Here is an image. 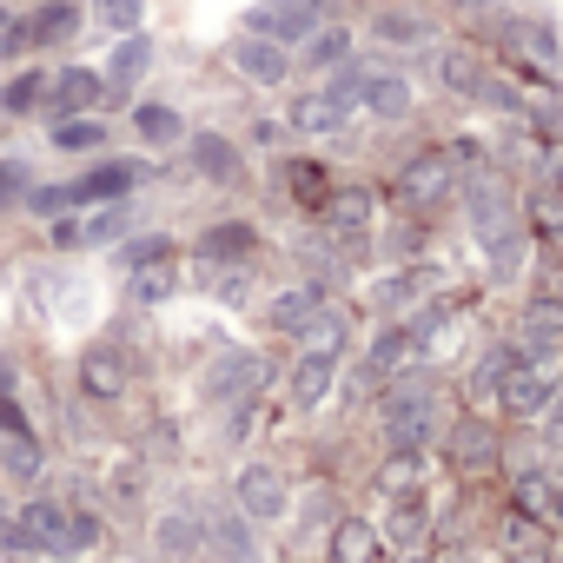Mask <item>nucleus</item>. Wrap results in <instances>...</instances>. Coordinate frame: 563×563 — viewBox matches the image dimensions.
<instances>
[{
	"mask_svg": "<svg viewBox=\"0 0 563 563\" xmlns=\"http://www.w3.org/2000/svg\"><path fill=\"white\" fill-rule=\"evenodd\" d=\"M385 444L391 451H424L431 444V385L424 378L391 385V398H385Z\"/></svg>",
	"mask_w": 563,
	"mask_h": 563,
	"instance_id": "nucleus-3",
	"label": "nucleus"
},
{
	"mask_svg": "<svg viewBox=\"0 0 563 563\" xmlns=\"http://www.w3.org/2000/svg\"><path fill=\"white\" fill-rule=\"evenodd\" d=\"M252 245H258V232L239 225V219H225V225H212V232L199 239V258H206V265H239Z\"/></svg>",
	"mask_w": 563,
	"mask_h": 563,
	"instance_id": "nucleus-23",
	"label": "nucleus"
},
{
	"mask_svg": "<svg viewBox=\"0 0 563 563\" xmlns=\"http://www.w3.org/2000/svg\"><path fill=\"white\" fill-rule=\"evenodd\" d=\"M265 378H272V365H265L258 352H219V365L206 372V398H219V405H245L252 391H265Z\"/></svg>",
	"mask_w": 563,
	"mask_h": 563,
	"instance_id": "nucleus-4",
	"label": "nucleus"
},
{
	"mask_svg": "<svg viewBox=\"0 0 563 563\" xmlns=\"http://www.w3.org/2000/svg\"><path fill=\"white\" fill-rule=\"evenodd\" d=\"M239 510H245L252 523L286 517V477H278L272 464H252V471H239Z\"/></svg>",
	"mask_w": 563,
	"mask_h": 563,
	"instance_id": "nucleus-11",
	"label": "nucleus"
},
{
	"mask_svg": "<svg viewBox=\"0 0 563 563\" xmlns=\"http://www.w3.org/2000/svg\"><path fill=\"white\" fill-rule=\"evenodd\" d=\"M451 457H457V471H490V464H497V438L471 418V424L451 431Z\"/></svg>",
	"mask_w": 563,
	"mask_h": 563,
	"instance_id": "nucleus-27",
	"label": "nucleus"
},
{
	"mask_svg": "<svg viewBox=\"0 0 563 563\" xmlns=\"http://www.w3.org/2000/svg\"><path fill=\"white\" fill-rule=\"evenodd\" d=\"M27 206H34L41 219H54V212L74 206V186H27Z\"/></svg>",
	"mask_w": 563,
	"mask_h": 563,
	"instance_id": "nucleus-42",
	"label": "nucleus"
},
{
	"mask_svg": "<svg viewBox=\"0 0 563 563\" xmlns=\"http://www.w3.org/2000/svg\"><path fill=\"white\" fill-rule=\"evenodd\" d=\"M173 286H179V265H173V252L126 265V299H133V306H166V299H173Z\"/></svg>",
	"mask_w": 563,
	"mask_h": 563,
	"instance_id": "nucleus-14",
	"label": "nucleus"
},
{
	"mask_svg": "<svg viewBox=\"0 0 563 563\" xmlns=\"http://www.w3.org/2000/svg\"><path fill=\"white\" fill-rule=\"evenodd\" d=\"M286 186H292L299 206H325V192H332V179H325L319 159H286Z\"/></svg>",
	"mask_w": 563,
	"mask_h": 563,
	"instance_id": "nucleus-30",
	"label": "nucleus"
},
{
	"mask_svg": "<svg viewBox=\"0 0 563 563\" xmlns=\"http://www.w3.org/2000/svg\"><path fill=\"white\" fill-rule=\"evenodd\" d=\"M325 8H332V0H265V8L252 14V34H265V41H306L312 27H325Z\"/></svg>",
	"mask_w": 563,
	"mask_h": 563,
	"instance_id": "nucleus-6",
	"label": "nucleus"
},
{
	"mask_svg": "<svg viewBox=\"0 0 563 563\" xmlns=\"http://www.w3.org/2000/svg\"><path fill=\"white\" fill-rule=\"evenodd\" d=\"M556 398H563V365H550V358H523V352H517V365H510L497 405H504L510 418H543V411H556Z\"/></svg>",
	"mask_w": 563,
	"mask_h": 563,
	"instance_id": "nucleus-1",
	"label": "nucleus"
},
{
	"mask_svg": "<svg viewBox=\"0 0 563 563\" xmlns=\"http://www.w3.org/2000/svg\"><path fill=\"white\" fill-rule=\"evenodd\" d=\"M100 140H107L100 120H80V113H74V120H54V146H60V153H93Z\"/></svg>",
	"mask_w": 563,
	"mask_h": 563,
	"instance_id": "nucleus-34",
	"label": "nucleus"
},
{
	"mask_svg": "<svg viewBox=\"0 0 563 563\" xmlns=\"http://www.w3.org/2000/svg\"><path fill=\"white\" fill-rule=\"evenodd\" d=\"M21 27H27V47H60V41L80 34V8L74 0H47V8L34 21H21Z\"/></svg>",
	"mask_w": 563,
	"mask_h": 563,
	"instance_id": "nucleus-19",
	"label": "nucleus"
},
{
	"mask_svg": "<svg viewBox=\"0 0 563 563\" xmlns=\"http://www.w3.org/2000/svg\"><path fill=\"white\" fill-rule=\"evenodd\" d=\"M299 339H306V352H345V319L339 312H319Z\"/></svg>",
	"mask_w": 563,
	"mask_h": 563,
	"instance_id": "nucleus-39",
	"label": "nucleus"
},
{
	"mask_svg": "<svg viewBox=\"0 0 563 563\" xmlns=\"http://www.w3.org/2000/svg\"><path fill=\"white\" fill-rule=\"evenodd\" d=\"M206 537H212V550H225L232 563H258V537L245 530V510H219V517L206 523Z\"/></svg>",
	"mask_w": 563,
	"mask_h": 563,
	"instance_id": "nucleus-24",
	"label": "nucleus"
},
{
	"mask_svg": "<svg viewBox=\"0 0 563 563\" xmlns=\"http://www.w3.org/2000/svg\"><path fill=\"white\" fill-rule=\"evenodd\" d=\"M332 385H339V352H306L299 358V372H292V405H325L332 398Z\"/></svg>",
	"mask_w": 563,
	"mask_h": 563,
	"instance_id": "nucleus-17",
	"label": "nucleus"
},
{
	"mask_svg": "<svg viewBox=\"0 0 563 563\" xmlns=\"http://www.w3.org/2000/svg\"><path fill=\"white\" fill-rule=\"evenodd\" d=\"M80 391H87V398H100V405H113V398L126 391V358H120L113 345L80 352Z\"/></svg>",
	"mask_w": 563,
	"mask_h": 563,
	"instance_id": "nucleus-15",
	"label": "nucleus"
},
{
	"mask_svg": "<svg viewBox=\"0 0 563 563\" xmlns=\"http://www.w3.org/2000/svg\"><path fill=\"white\" fill-rule=\"evenodd\" d=\"M352 93L345 87H325V93H299V107H292V126L306 133V140H325V133H345V120H352Z\"/></svg>",
	"mask_w": 563,
	"mask_h": 563,
	"instance_id": "nucleus-7",
	"label": "nucleus"
},
{
	"mask_svg": "<svg viewBox=\"0 0 563 563\" xmlns=\"http://www.w3.org/2000/svg\"><path fill=\"white\" fill-rule=\"evenodd\" d=\"M438 80H444L451 93H464V100H477V93L490 87V74H484V60H477L471 47H451V54L438 60Z\"/></svg>",
	"mask_w": 563,
	"mask_h": 563,
	"instance_id": "nucleus-25",
	"label": "nucleus"
},
{
	"mask_svg": "<svg viewBox=\"0 0 563 563\" xmlns=\"http://www.w3.org/2000/svg\"><path fill=\"white\" fill-rule=\"evenodd\" d=\"M418 477H424V457H418V451H391V464L378 471V490H391V497H405V490H411Z\"/></svg>",
	"mask_w": 563,
	"mask_h": 563,
	"instance_id": "nucleus-38",
	"label": "nucleus"
},
{
	"mask_svg": "<svg viewBox=\"0 0 563 563\" xmlns=\"http://www.w3.org/2000/svg\"><path fill=\"white\" fill-rule=\"evenodd\" d=\"M21 523H27L34 550H47V556H74V550H87V543H93V530H100L87 510H67V504H54V497L27 504V510H21Z\"/></svg>",
	"mask_w": 563,
	"mask_h": 563,
	"instance_id": "nucleus-2",
	"label": "nucleus"
},
{
	"mask_svg": "<svg viewBox=\"0 0 563 563\" xmlns=\"http://www.w3.org/2000/svg\"><path fill=\"white\" fill-rule=\"evenodd\" d=\"M391 537H398V543H418V537H424V517H418V504H398V510H391Z\"/></svg>",
	"mask_w": 563,
	"mask_h": 563,
	"instance_id": "nucleus-43",
	"label": "nucleus"
},
{
	"mask_svg": "<svg viewBox=\"0 0 563 563\" xmlns=\"http://www.w3.org/2000/svg\"><path fill=\"white\" fill-rule=\"evenodd\" d=\"M550 517H556V523H563V490H556V510H550Z\"/></svg>",
	"mask_w": 563,
	"mask_h": 563,
	"instance_id": "nucleus-47",
	"label": "nucleus"
},
{
	"mask_svg": "<svg viewBox=\"0 0 563 563\" xmlns=\"http://www.w3.org/2000/svg\"><path fill=\"white\" fill-rule=\"evenodd\" d=\"M0 471H8V477H41V444H34V431H0Z\"/></svg>",
	"mask_w": 563,
	"mask_h": 563,
	"instance_id": "nucleus-29",
	"label": "nucleus"
},
{
	"mask_svg": "<svg viewBox=\"0 0 563 563\" xmlns=\"http://www.w3.org/2000/svg\"><path fill=\"white\" fill-rule=\"evenodd\" d=\"M93 8H100V21H107L113 34H133L140 14H146V0H93Z\"/></svg>",
	"mask_w": 563,
	"mask_h": 563,
	"instance_id": "nucleus-41",
	"label": "nucleus"
},
{
	"mask_svg": "<svg viewBox=\"0 0 563 563\" xmlns=\"http://www.w3.org/2000/svg\"><path fill=\"white\" fill-rule=\"evenodd\" d=\"M411 345H418V332L411 325H385L378 339H372V352H365V365H372V378H391L405 358H411Z\"/></svg>",
	"mask_w": 563,
	"mask_h": 563,
	"instance_id": "nucleus-26",
	"label": "nucleus"
},
{
	"mask_svg": "<svg viewBox=\"0 0 563 563\" xmlns=\"http://www.w3.org/2000/svg\"><path fill=\"white\" fill-rule=\"evenodd\" d=\"M398 192H405V206H438V199H451L457 192V159L451 153H418L405 173H398Z\"/></svg>",
	"mask_w": 563,
	"mask_h": 563,
	"instance_id": "nucleus-5",
	"label": "nucleus"
},
{
	"mask_svg": "<svg viewBox=\"0 0 563 563\" xmlns=\"http://www.w3.org/2000/svg\"><path fill=\"white\" fill-rule=\"evenodd\" d=\"M0 27H8V8H0Z\"/></svg>",
	"mask_w": 563,
	"mask_h": 563,
	"instance_id": "nucleus-48",
	"label": "nucleus"
},
{
	"mask_svg": "<svg viewBox=\"0 0 563 563\" xmlns=\"http://www.w3.org/2000/svg\"><path fill=\"white\" fill-rule=\"evenodd\" d=\"M345 54H352V34L345 27H312L306 34V60L312 67H345Z\"/></svg>",
	"mask_w": 563,
	"mask_h": 563,
	"instance_id": "nucleus-32",
	"label": "nucleus"
},
{
	"mask_svg": "<svg viewBox=\"0 0 563 563\" xmlns=\"http://www.w3.org/2000/svg\"><path fill=\"white\" fill-rule=\"evenodd\" d=\"M319 212H325V225H332V232L358 239V232L378 219V199H372L365 186H339V192H325V206H319Z\"/></svg>",
	"mask_w": 563,
	"mask_h": 563,
	"instance_id": "nucleus-16",
	"label": "nucleus"
},
{
	"mask_svg": "<svg viewBox=\"0 0 563 563\" xmlns=\"http://www.w3.org/2000/svg\"><path fill=\"white\" fill-rule=\"evenodd\" d=\"M550 510H556V484H550V477H517V517L543 523Z\"/></svg>",
	"mask_w": 563,
	"mask_h": 563,
	"instance_id": "nucleus-35",
	"label": "nucleus"
},
{
	"mask_svg": "<svg viewBox=\"0 0 563 563\" xmlns=\"http://www.w3.org/2000/svg\"><path fill=\"white\" fill-rule=\"evenodd\" d=\"M133 126H140V140H146V146H173V140H186V120H179L173 107H140V113H133Z\"/></svg>",
	"mask_w": 563,
	"mask_h": 563,
	"instance_id": "nucleus-31",
	"label": "nucleus"
},
{
	"mask_svg": "<svg viewBox=\"0 0 563 563\" xmlns=\"http://www.w3.org/2000/svg\"><path fill=\"white\" fill-rule=\"evenodd\" d=\"M47 93V74H14L8 87H0V113H34Z\"/></svg>",
	"mask_w": 563,
	"mask_h": 563,
	"instance_id": "nucleus-36",
	"label": "nucleus"
},
{
	"mask_svg": "<svg viewBox=\"0 0 563 563\" xmlns=\"http://www.w3.org/2000/svg\"><path fill=\"white\" fill-rule=\"evenodd\" d=\"M517 54H523V60H537V67H556V34L523 21V27H517Z\"/></svg>",
	"mask_w": 563,
	"mask_h": 563,
	"instance_id": "nucleus-40",
	"label": "nucleus"
},
{
	"mask_svg": "<svg viewBox=\"0 0 563 563\" xmlns=\"http://www.w3.org/2000/svg\"><path fill=\"white\" fill-rule=\"evenodd\" d=\"M21 192H27V166L0 159V206H8V199H21Z\"/></svg>",
	"mask_w": 563,
	"mask_h": 563,
	"instance_id": "nucleus-44",
	"label": "nucleus"
},
{
	"mask_svg": "<svg viewBox=\"0 0 563 563\" xmlns=\"http://www.w3.org/2000/svg\"><path fill=\"white\" fill-rule=\"evenodd\" d=\"M159 543H166V550H173L179 563H206V556H199V543H206V530H199L192 517H166V523H159Z\"/></svg>",
	"mask_w": 563,
	"mask_h": 563,
	"instance_id": "nucleus-33",
	"label": "nucleus"
},
{
	"mask_svg": "<svg viewBox=\"0 0 563 563\" xmlns=\"http://www.w3.org/2000/svg\"><path fill=\"white\" fill-rule=\"evenodd\" d=\"M192 166H199L206 179H239V153H232V140H219V133H192Z\"/></svg>",
	"mask_w": 563,
	"mask_h": 563,
	"instance_id": "nucleus-28",
	"label": "nucleus"
},
{
	"mask_svg": "<svg viewBox=\"0 0 563 563\" xmlns=\"http://www.w3.org/2000/svg\"><path fill=\"white\" fill-rule=\"evenodd\" d=\"M550 192H556V199H563V159H556V166H550Z\"/></svg>",
	"mask_w": 563,
	"mask_h": 563,
	"instance_id": "nucleus-46",
	"label": "nucleus"
},
{
	"mask_svg": "<svg viewBox=\"0 0 563 563\" xmlns=\"http://www.w3.org/2000/svg\"><path fill=\"white\" fill-rule=\"evenodd\" d=\"M510 365H517V345H497V352H484V358L471 365V378H464V398H471V405H497V391H504Z\"/></svg>",
	"mask_w": 563,
	"mask_h": 563,
	"instance_id": "nucleus-18",
	"label": "nucleus"
},
{
	"mask_svg": "<svg viewBox=\"0 0 563 563\" xmlns=\"http://www.w3.org/2000/svg\"><path fill=\"white\" fill-rule=\"evenodd\" d=\"M146 179V166H133V159H107V166H93L87 179H74V206H107V199H126L133 186Z\"/></svg>",
	"mask_w": 563,
	"mask_h": 563,
	"instance_id": "nucleus-13",
	"label": "nucleus"
},
{
	"mask_svg": "<svg viewBox=\"0 0 563 563\" xmlns=\"http://www.w3.org/2000/svg\"><path fill=\"white\" fill-rule=\"evenodd\" d=\"M100 93H107V80H100V74H87V67H60V74L47 80V93H41V100L54 107V120H74V113H87Z\"/></svg>",
	"mask_w": 563,
	"mask_h": 563,
	"instance_id": "nucleus-12",
	"label": "nucleus"
},
{
	"mask_svg": "<svg viewBox=\"0 0 563 563\" xmlns=\"http://www.w3.org/2000/svg\"><path fill=\"white\" fill-rule=\"evenodd\" d=\"M146 67H153V41H146V34L133 27V34H126V41L113 47V67H107V93L120 100V93H126V87H133V80L146 74Z\"/></svg>",
	"mask_w": 563,
	"mask_h": 563,
	"instance_id": "nucleus-21",
	"label": "nucleus"
},
{
	"mask_svg": "<svg viewBox=\"0 0 563 563\" xmlns=\"http://www.w3.org/2000/svg\"><path fill=\"white\" fill-rule=\"evenodd\" d=\"M372 34H378V41H391V47H418V41H424V21H418V14L385 8V14L372 21Z\"/></svg>",
	"mask_w": 563,
	"mask_h": 563,
	"instance_id": "nucleus-37",
	"label": "nucleus"
},
{
	"mask_svg": "<svg viewBox=\"0 0 563 563\" xmlns=\"http://www.w3.org/2000/svg\"><path fill=\"white\" fill-rule=\"evenodd\" d=\"M232 67L252 80V87H278L292 74V60H286V41H265V34H245V41H232Z\"/></svg>",
	"mask_w": 563,
	"mask_h": 563,
	"instance_id": "nucleus-8",
	"label": "nucleus"
},
{
	"mask_svg": "<svg viewBox=\"0 0 563 563\" xmlns=\"http://www.w3.org/2000/svg\"><path fill=\"white\" fill-rule=\"evenodd\" d=\"M464 206H471V232H477V239H497V232H510V225H517L504 179H484V173H477V179L464 186Z\"/></svg>",
	"mask_w": 563,
	"mask_h": 563,
	"instance_id": "nucleus-10",
	"label": "nucleus"
},
{
	"mask_svg": "<svg viewBox=\"0 0 563 563\" xmlns=\"http://www.w3.org/2000/svg\"><path fill=\"white\" fill-rule=\"evenodd\" d=\"M339 87H345L358 107H372L378 120H405V113H411V87H405L398 74H345Z\"/></svg>",
	"mask_w": 563,
	"mask_h": 563,
	"instance_id": "nucleus-9",
	"label": "nucleus"
},
{
	"mask_svg": "<svg viewBox=\"0 0 563 563\" xmlns=\"http://www.w3.org/2000/svg\"><path fill=\"white\" fill-rule=\"evenodd\" d=\"M159 252H173V239H159V232H153V239H133V245H126V265H140V258H159Z\"/></svg>",
	"mask_w": 563,
	"mask_h": 563,
	"instance_id": "nucleus-45",
	"label": "nucleus"
},
{
	"mask_svg": "<svg viewBox=\"0 0 563 563\" xmlns=\"http://www.w3.org/2000/svg\"><path fill=\"white\" fill-rule=\"evenodd\" d=\"M332 563H378V523L339 517L332 523Z\"/></svg>",
	"mask_w": 563,
	"mask_h": 563,
	"instance_id": "nucleus-22",
	"label": "nucleus"
},
{
	"mask_svg": "<svg viewBox=\"0 0 563 563\" xmlns=\"http://www.w3.org/2000/svg\"><path fill=\"white\" fill-rule=\"evenodd\" d=\"M319 312H325V292L319 286H292V292L272 299V332H306Z\"/></svg>",
	"mask_w": 563,
	"mask_h": 563,
	"instance_id": "nucleus-20",
	"label": "nucleus"
}]
</instances>
